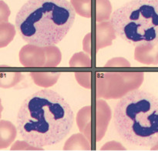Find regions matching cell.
<instances>
[{"mask_svg": "<svg viewBox=\"0 0 158 151\" xmlns=\"http://www.w3.org/2000/svg\"><path fill=\"white\" fill-rule=\"evenodd\" d=\"M74 123L69 103L58 92L42 89L24 100L18 111L16 128L26 143L45 147L60 143Z\"/></svg>", "mask_w": 158, "mask_h": 151, "instance_id": "obj_1", "label": "cell"}, {"mask_svg": "<svg viewBox=\"0 0 158 151\" xmlns=\"http://www.w3.org/2000/svg\"><path fill=\"white\" fill-rule=\"evenodd\" d=\"M110 23L118 36L137 46L158 42V0H132L116 9Z\"/></svg>", "mask_w": 158, "mask_h": 151, "instance_id": "obj_4", "label": "cell"}, {"mask_svg": "<svg viewBox=\"0 0 158 151\" xmlns=\"http://www.w3.org/2000/svg\"><path fill=\"white\" fill-rule=\"evenodd\" d=\"M116 131L126 143L140 147L158 145V98L140 89L122 97L114 112Z\"/></svg>", "mask_w": 158, "mask_h": 151, "instance_id": "obj_3", "label": "cell"}, {"mask_svg": "<svg viewBox=\"0 0 158 151\" xmlns=\"http://www.w3.org/2000/svg\"><path fill=\"white\" fill-rule=\"evenodd\" d=\"M75 18L74 8L66 0H29L17 12L15 27L27 43L48 47L63 39Z\"/></svg>", "mask_w": 158, "mask_h": 151, "instance_id": "obj_2", "label": "cell"}]
</instances>
